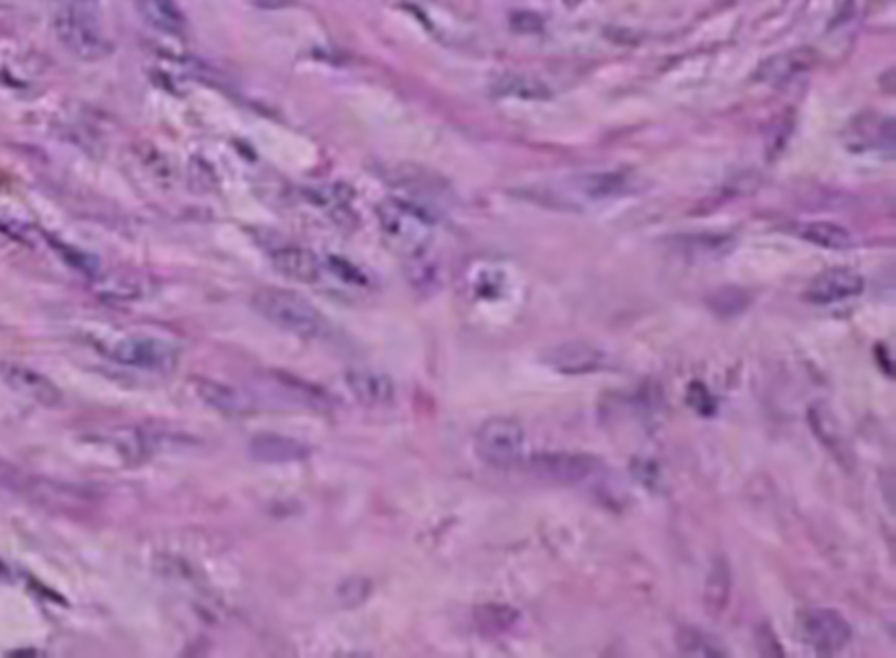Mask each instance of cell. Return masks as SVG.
<instances>
[{"instance_id": "obj_1", "label": "cell", "mask_w": 896, "mask_h": 658, "mask_svg": "<svg viewBox=\"0 0 896 658\" xmlns=\"http://www.w3.org/2000/svg\"><path fill=\"white\" fill-rule=\"evenodd\" d=\"M377 220L385 243L396 255L419 258L434 241V220L415 203L389 198L379 203Z\"/></svg>"}, {"instance_id": "obj_2", "label": "cell", "mask_w": 896, "mask_h": 658, "mask_svg": "<svg viewBox=\"0 0 896 658\" xmlns=\"http://www.w3.org/2000/svg\"><path fill=\"white\" fill-rule=\"evenodd\" d=\"M252 308L273 327L300 338H317L324 330L323 313L296 291L258 289L252 294Z\"/></svg>"}, {"instance_id": "obj_3", "label": "cell", "mask_w": 896, "mask_h": 658, "mask_svg": "<svg viewBox=\"0 0 896 658\" xmlns=\"http://www.w3.org/2000/svg\"><path fill=\"white\" fill-rule=\"evenodd\" d=\"M523 446V429L510 418H491L476 435V454L493 469L516 467L523 457Z\"/></svg>"}, {"instance_id": "obj_4", "label": "cell", "mask_w": 896, "mask_h": 658, "mask_svg": "<svg viewBox=\"0 0 896 658\" xmlns=\"http://www.w3.org/2000/svg\"><path fill=\"white\" fill-rule=\"evenodd\" d=\"M800 636L817 655L832 657L847 647L853 638V630L840 611L815 607L804 613L800 621Z\"/></svg>"}, {"instance_id": "obj_5", "label": "cell", "mask_w": 896, "mask_h": 658, "mask_svg": "<svg viewBox=\"0 0 896 658\" xmlns=\"http://www.w3.org/2000/svg\"><path fill=\"white\" fill-rule=\"evenodd\" d=\"M57 37L65 48L82 59H99L108 52L101 27L82 10H65L55 21Z\"/></svg>"}, {"instance_id": "obj_6", "label": "cell", "mask_w": 896, "mask_h": 658, "mask_svg": "<svg viewBox=\"0 0 896 658\" xmlns=\"http://www.w3.org/2000/svg\"><path fill=\"white\" fill-rule=\"evenodd\" d=\"M599 461L588 454L571 452H548L529 459V471L533 475L552 484L573 486L580 484L597 471Z\"/></svg>"}, {"instance_id": "obj_7", "label": "cell", "mask_w": 896, "mask_h": 658, "mask_svg": "<svg viewBox=\"0 0 896 658\" xmlns=\"http://www.w3.org/2000/svg\"><path fill=\"white\" fill-rule=\"evenodd\" d=\"M112 359L139 370L169 372L177 366L179 351L160 338H127L112 349Z\"/></svg>"}, {"instance_id": "obj_8", "label": "cell", "mask_w": 896, "mask_h": 658, "mask_svg": "<svg viewBox=\"0 0 896 658\" xmlns=\"http://www.w3.org/2000/svg\"><path fill=\"white\" fill-rule=\"evenodd\" d=\"M864 291V279L855 270L849 268H830L817 275L809 287L806 298L813 304H836L849 298H855Z\"/></svg>"}, {"instance_id": "obj_9", "label": "cell", "mask_w": 896, "mask_h": 658, "mask_svg": "<svg viewBox=\"0 0 896 658\" xmlns=\"http://www.w3.org/2000/svg\"><path fill=\"white\" fill-rule=\"evenodd\" d=\"M0 374L8 387H12L18 395H23L35 403L54 408L63 401L61 389L50 378L38 374L36 370H31L27 366L4 363L0 366Z\"/></svg>"}, {"instance_id": "obj_10", "label": "cell", "mask_w": 896, "mask_h": 658, "mask_svg": "<svg viewBox=\"0 0 896 658\" xmlns=\"http://www.w3.org/2000/svg\"><path fill=\"white\" fill-rule=\"evenodd\" d=\"M247 450L254 461L269 465L296 463L311 456V446L307 442L281 433H258L249 440Z\"/></svg>"}, {"instance_id": "obj_11", "label": "cell", "mask_w": 896, "mask_h": 658, "mask_svg": "<svg viewBox=\"0 0 896 658\" xmlns=\"http://www.w3.org/2000/svg\"><path fill=\"white\" fill-rule=\"evenodd\" d=\"M544 361L559 374L578 376V374H590V372L603 368L605 353L601 349L595 348L593 344L576 340V342H565V344H559L556 348L550 349L546 353Z\"/></svg>"}, {"instance_id": "obj_12", "label": "cell", "mask_w": 896, "mask_h": 658, "mask_svg": "<svg viewBox=\"0 0 896 658\" xmlns=\"http://www.w3.org/2000/svg\"><path fill=\"white\" fill-rule=\"evenodd\" d=\"M815 61L817 54L811 48H794L771 55L758 65L756 80L768 86H783L798 74L807 73L815 65Z\"/></svg>"}, {"instance_id": "obj_13", "label": "cell", "mask_w": 896, "mask_h": 658, "mask_svg": "<svg viewBox=\"0 0 896 658\" xmlns=\"http://www.w3.org/2000/svg\"><path fill=\"white\" fill-rule=\"evenodd\" d=\"M271 264L279 274L287 277L290 281H296V283H315V281H319L321 272H323V264H321L319 256L307 251L304 247H294V245L273 251Z\"/></svg>"}, {"instance_id": "obj_14", "label": "cell", "mask_w": 896, "mask_h": 658, "mask_svg": "<svg viewBox=\"0 0 896 658\" xmlns=\"http://www.w3.org/2000/svg\"><path fill=\"white\" fill-rule=\"evenodd\" d=\"M565 188L573 190L574 194L580 198H590V200L620 198L633 190L628 175L618 173V171L578 175V177H574L573 181L565 183Z\"/></svg>"}, {"instance_id": "obj_15", "label": "cell", "mask_w": 896, "mask_h": 658, "mask_svg": "<svg viewBox=\"0 0 896 658\" xmlns=\"http://www.w3.org/2000/svg\"><path fill=\"white\" fill-rule=\"evenodd\" d=\"M345 384L357 401L368 406L391 403L395 397V384L391 382V378L372 370L347 372Z\"/></svg>"}, {"instance_id": "obj_16", "label": "cell", "mask_w": 896, "mask_h": 658, "mask_svg": "<svg viewBox=\"0 0 896 658\" xmlns=\"http://www.w3.org/2000/svg\"><path fill=\"white\" fill-rule=\"evenodd\" d=\"M792 232L804 241L830 251H845L853 247V236L836 222L828 220H809L798 222L792 226Z\"/></svg>"}, {"instance_id": "obj_17", "label": "cell", "mask_w": 896, "mask_h": 658, "mask_svg": "<svg viewBox=\"0 0 896 658\" xmlns=\"http://www.w3.org/2000/svg\"><path fill=\"white\" fill-rule=\"evenodd\" d=\"M144 21L167 35H180L186 29V18L177 0H139Z\"/></svg>"}, {"instance_id": "obj_18", "label": "cell", "mask_w": 896, "mask_h": 658, "mask_svg": "<svg viewBox=\"0 0 896 658\" xmlns=\"http://www.w3.org/2000/svg\"><path fill=\"white\" fill-rule=\"evenodd\" d=\"M493 93L502 97H518L527 101H542L552 97L550 88L529 74L508 73L493 82Z\"/></svg>"}, {"instance_id": "obj_19", "label": "cell", "mask_w": 896, "mask_h": 658, "mask_svg": "<svg viewBox=\"0 0 896 658\" xmlns=\"http://www.w3.org/2000/svg\"><path fill=\"white\" fill-rule=\"evenodd\" d=\"M199 395L203 397V401L211 404L216 410L224 412V414H243L249 412V401L232 387L228 385L213 384V382H205L199 387Z\"/></svg>"}, {"instance_id": "obj_20", "label": "cell", "mask_w": 896, "mask_h": 658, "mask_svg": "<svg viewBox=\"0 0 896 658\" xmlns=\"http://www.w3.org/2000/svg\"><path fill=\"white\" fill-rule=\"evenodd\" d=\"M677 643L682 655L690 657H722L726 655L722 647H718L711 636H705L703 632L694 628H684L677 636Z\"/></svg>"}, {"instance_id": "obj_21", "label": "cell", "mask_w": 896, "mask_h": 658, "mask_svg": "<svg viewBox=\"0 0 896 658\" xmlns=\"http://www.w3.org/2000/svg\"><path fill=\"white\" fill-rule=\"evenodd\" d=\"M686 403L690 408H694L699 416L711 418L717 414L718 403L715 395L701 384V382H692L686 389Z\"/></svg>"}, {"instance_id": "obj_22", "label": "cell", "mask_w": 896, "mask_h": 658, "mask_svg": "<svg viewBox=\"0 0 896 658\" xmlns=\"http://www.w3.org/2000/svg\"><path fill=\"white\" fill-rule=\"evenodd\" d=\"M747 294L737 291V289H722L718 291L713 300H711V308L720 313V315H737L739 311L747 308Z\"/></svg>"}, {"instance_id": "obj_23", "label": "cell", "mask_w": 896, "mask_h": 658, "mask_svg": "<svg viewBox=\"0 0 896 658\" xmlns=\"http://www.w3.org/2000/svg\"><path fill=\"white\" fill-rule=\"evenodd\" d=\"M728 577H730V571H728L726 564L717 562V564L713 566V573L709 575V583H713V586H707V596H713V594H715V600H713V604H711L713 607L724 609V605L728 602V592H730V581H728Z\"/></svg>"}]
</instances>
